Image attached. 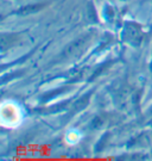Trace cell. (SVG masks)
<instances>
[{"mask_svg": "<svg viewBox=\"0 0 152 161\" xmlns=\"http://www.w3.org/2000/svg\"><path fill=\"white\" fill-rule=\"evenodd\" d=\"M40 7L38 5H32V6H25L23 10H20V13H31V12H34L37 10H39Z\"/></svg>", "mask_w": 152, "mask_h": 161, "instance_id": "cell-1", "label": "cell"}]
</instances>
